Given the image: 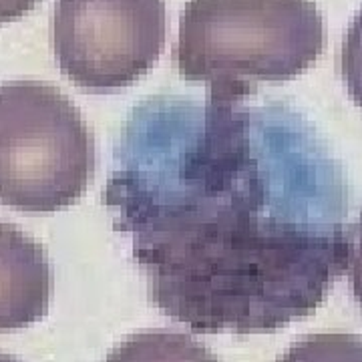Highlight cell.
<instances>
[{
    "instance_id": "cell-3",
    "label": "cell",
    "mask_w": 362,
    "mask_h": 362,
    "mask_svg": "<svg viewBox=\"0 0 362 362\" xmlns=\"http://www.w3.org/2000/svg\"><path fill=\"white\" fill-rule=\"evenodd\" d=\"M95 163L93 133L63 90L40 81L0 85V204L25 214L73 206Z\"/></svg>"
},
{
    "instance_id": "cell-7",
    "label": "cell",
    "mask_w": 362,
    "mask_h": 362,
    "mask_svg": "<svg viewBox=\"0 0 362 362\" xmlns=\"http://www.w3.org/2000/svg\"><path fill=\"white\" fill-rule=\"evenodd\" d=\"M278 362H362V337L318 332L294 342Z\"/></svg>"
},
{
    "instance_id": "cell-11",
    "label": "cell",
    "mask_w": 362,
    "mask_h": 362,
    "mask_svg": "<svg viewBox=\"0 0 362 362\" xmlns=\"http://www.w3.org/2000/svg\"><path fill=\"white\" fill-rule=\"evenodd\" d=\"M0 362H21L18 358H14L11 354H4V352H0Z\"/></svg>"
},
{
    "instance_id": "cell-9",
    "label": "cell",
    "mask_w": 362,
    "mask_h": 362,
    "mask_svg": "<svg viewBox=\"0 0 362 362\" xmlns=\"http://www.w3.org/2000/svg\"><path fill=\"white\" fill-rule=\"evenodd\" d=\"M349 270L352 296L362 306V214L358 223L352 226V252H350Z\"/></svg>"
},
{
    "instance_id": "cell-10",
    "label": "cell",
    "mask_w": 362,
    "mask_h": 362,
    "mask_svg": "<svg viewBox=\"0 0 362 362\" xmlns=\"http://www.w3.org/2000/svg\"><path fill=\"white\" fill-rule=\"evenodd\" d=\"M39 0H0V23L16 21L35 8Z\"/></svg>"
},
{
    "instance_id": "cell-8",
    "label": "cell",
    "mask_w": 362,
    "mask_h": 362,
    "mask_svg": "<svg viewBox=\"0 0 362 362\" xmlns=\"http://www.w3.org/2000/svg\"><path fill=\"white\" fill-rule=\"evenodd\" d=\"M340 75L352 101L362 107V8L350 21L340 49Z\"/></svg>"
},
{
    "instance_id": "cell-4",
    "label": "cell",
    "mask_w": 362,
    "mask_h": 362,
    "mask_svg": "<svg viewBox=\"0 0 362 362\" xmlns=\"http://www.w3.org/2000/svg\"><path fill=\"white\" fill-rule=\"evenodd\" d=\"M165 0H57L52 49L81 89H121L153 69L165 47Z\"/></svg>"
},
{
    "instance_id": "cell-2",
    "label": "cell",
    "mask_w": 362,
    "mask_h": 362,
    "mask_svg": "<svg viewBox=\"0 0 362 362\" xmlns=\"http://www.w3.org/2000/svg\"><path fill=\"white\" fill-rule=\"evenodd\" d=\"M324 45V16L312 0H187L173 61L207 90L247 97L259 83L302 75Z\"/></svg>"
},
{
    "instance_id": "cell-6",
    "label": "cell",
    "mask_w": 362,
    "mask_h": 362,
    "mask_svg": "<svg viewBox=\"0 0 362 362\" xmlns=\"http://www.w3.org/2000/svg\"><path fill=\"white\" fill-rule=\"evenodd\" d=\"M105 362H220V358L189 334L147 330L125 338Z\"/></svg>"
},
{
    "instance_id": "cell-1",
    "label": "cell",
    "mask_w": 362,
    "mask_h": 362,
    "mask_svg": "<svg viewBox=\"0 0 362 362\" xmlns=\"http://www.w3.org/2000/svg\"><path fill=\"white\" fill-rule=\"evenodd\" d=\"M244 99H143L103 189L151 304L197 334L284 328L350 264L340 161L294 107Z\"/></svg>"
},
{
    "instance_id": "cell-5",
    "label": "cell",
    "mask_w": 362,
    "mask_h": 362,
    "mask_svg": "<svg viewBox=\"0 0 362 362\" xmlns=\"http://www.w3.org/2000/svg\"><path fill=\"white\" fill-rule=\"evenodd\" d=\"M52 296L45 247L14 223L0 221V332L39 322Z\"/></svg>"
}]
</instances>
